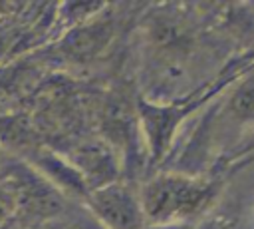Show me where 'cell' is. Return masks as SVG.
Here are the masks:
<instances>
[{
	"label": "cell",
	"mask_w": 254,
	"mask_h": 229,
	"mask_svg": "<svg viewBox=\"0 0 254 229\" xmlns=\"http://www.w3.org/2000/svg\"><path fill=\"white\" fill-rule=\"evenodd\" d=\"M65 157L79 171L89 191L119 179L121 159L107 139H83Z\"/></svg>",
	"instance_id": "3"
},
{
	"label": "cell",
	"mask_w": 254,
	"mask_h": 229,
	"mask_svg": "<svg viewBox=\"0 0 254 229\" xmlns=\"http://www.w3.org/2000/svg\"><path fill=\"white\" fill-rule=\"evenodd\" d=\"M228 112L236 119H254V74L236 86L228 100Z\"/></svg>",
	"instance_id": "6"
},
{
	"label": "cell",
	"mask_w": 254,
	"mask_h": 229,
	"mask_svg": "<svg viewBox=\"0 0 254 229\" xmlns=\"http://www.w3.org/2000/svg\"><path fill=\"white\" fill-rule=\"evenodd\" d=\"M107 36H109V24L101 22V14H99L93 20L69 30L65 52L75 60L93 58L107 44Z\"/></svg>",
	"instance_id": "5"
},
{
	"label": "cell",
	"mask_w": 254,
	"mask_h": 229,
	"mask_svg": "<svg viewBox=\"0 0 254 229\" xmlns=\"http://www.w3.org/2000/svg\"><path fill=\"white\" fill-rule=\"evenodd\" d=\"M83 203L99 229H143L147 223L139 189L121 179L91 189Z\"/></svg>",
	"instance_id": "2"
},
{
	"label": "cell",
	"mask_w": 254,
	"mask_h": 229,
	"mask_svg": "<svg viewBox=\"0 0 254 229\" xmlns=\"http://www.w3.org/2000/svg\"><path fill=\"white\" fill-rule=\"evenodd\" d=\"M4 163H6V149H4V143L0 141V171L4 169Z\"/></svg>",
	"instance_id": "9"
},
{
	"label": "cell",
	"mask_w": 254,
	"mask_h": 229,
	"mask_svg": "<svg viewBox=\"0 0 254 229\" xmlns=\"http://www.w3.org/2000/svg\"><path fill=\"white\" fill-rule=\"evenodd\" d=\"M143 229H196V223H145Z\"/></svg>",
	"instance_id": "8"
},
{
	"label": "cell",
	"mask_w": 254,
	"mask_h": 229,
	"mask_svg": "<svg viewBox=\"0 0 254 229\" xmlns=\"http://www.w3.org/2000/svg\"><path fill=\"white\" fill-rule=\"evenodd\" d=\"M20 207L18 191L8 179H0V227L8 223Z\"/></svg>",
	"instance_id": "7"
},
{
	"label": "cell",
	"mask_w": 254,
	"mask_h": 229,
	"mask_svg": "<svg viewBox=\"0 0 254 229\" xmlns=\"http://www.w3.org/2000/svg\"><path fill=\"white\" fill-rule=\"evenodd\" d=\"M218 193V181L183 171L155 173L139 187L147 223H196Z\"/></svg>",
	"instance_id": "1"
},
{
	"label": "cell",
	"mask_w": 254,
	"mask_h": 229,
	"mask_svg": "<svg viewBox=\"0 0 254 229\" xmlns=\"http://www.w3.org/2000/svg\"><path fill=\"white\" fill-rule=\"evenodd\" d=\"M28 163L32 171L38 173L54 191H60L65 197L85 201L89 187L64 153L46 147H32L28 151Z\"/></svg>",
	"instance_id": "4"
}]
</instances>
